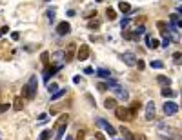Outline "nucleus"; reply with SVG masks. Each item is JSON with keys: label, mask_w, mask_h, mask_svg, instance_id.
<instances>
[{"label": "nucleus", "mask_w": 182, "mask_h": 140, "mask_svg": "<svg viewBox=\"0 0 182 140\" xmlns=\"http://www.w3.org/2000/svg\"><path fill=\"white\" fill-rule=\"evenodd\" d=\"M37 87H38V80H37V76L33 75L29 78V82L22 87V97L27 98V100H33L35 95H37Z\"/></svg>", "instance_id": "nucleus-1"}, {"label": "nucleus", "mask_w": 182, "mask_h": 140, "mask_svg": "<svg viewBox=\"0 0 182 140\" xmlns=\"http://www.w3.org/2000/svg\"><path fill=\"white\" fill-rule=\"evenodd\" d=\"M67 122H69V115H67V113L60 115V117H58V120L55 122L53 131H57V135H55V138H57V140L62 138V135H64V131H66V126H67Z\"/></svg>", "instance_id": "nucleus-2"}, {"label": "nucleus", "mask_w": 182, "mask_h": 140, "mask_svg": "<svg viewBox=\"0 0 182 140\" xmlns=\"http://www.w3.org/2000/svg\"><path fill=\"white\" fill-rule=\"evenodd\" d=\"M89 46H86V44H82L78 49H76V55H75V58L76 60H80V62H84V60H87L89 58Z\"/></svg>", "instance_id": "nucleus-3"}, {"label": "nucleus", "mask_w": 182, "mask_h": 140, "mask_svg": "<svg viewBox=\"0 0 182 140\" xmlns=\"http://www.w3.org/2000/svg\"><path fill=\"white\" fill-rule=\"evenodd\" d=\"M96 126H98V128H102V129L106 131L107 135H111V137H115V133H117L115 128H113L107 120H104V118H96Z\"/></svg>", "instance_id": "nucleus-4"}, {"label": "nucleus", "mask_w": 182, "mask_h": 140, "mask_svg": "<svg viewBox=\"0 0 182 140\" xmlns=\"http://www.w3.org/2000/svg\"><path fill=\"white\" fill-rule=\"evenodd\" d=\"M122 62L126 65H129V67H135L137 65V56H135V53H131V51H126V53H122Z\"/></svg>", "instance_id": "nucleus-5"}, {"label": "nucleus", "mask_w": 182, "mask_h": 140, "mask_svg": "<svg viewBox=\"0 0 182 140\" xmlns=\"http://www.w3.org/2000/svg\"><path fill=\"white\" fill-rule=\"evenodd\" d=\"M75 55H76V44L71 42L69 46H67L66 53H64V62H66V64H67V62H71V60L75 58Z\"/></svg>", "instance_id": "nucleus-6"}, {"label": "nucleus", "mask_w": 182, "mask_h": 140, "mask_svg": "<svg viewBox=\"0 0 182 140\" xmlns=\"http://www.w3.org/2000/svg\"><path fill=\"white\" fill-rule=\"evenodd\" d=\"M115 111V117H117L118 120H129V113H128V108H124V106H117V108L113 109Z\"/></svg>", "instance_id": "nucleus-7"}, {"label": "nucleus", "mask_w": 182, "mask_h": 140, "mask_svg": "<svg viewBox=\"0 0 182 140\" xmlns=\"http://www.w3.org/2000/svg\"><path fill=\"white\" fill-rule=\"evenodd\" d=\"M60 69H62V64H55L53 67H46V71H44V80L47 82V80L53 75H57V71H60Z\"/></svg>", "instance_id": "nucleus-8"}, {"label": "nucleus", "mask_w": 182, "mask_h": 140, "mask_svg": "<svg viewBox=\"0 0 182 140\" xmlns=\"http://www.w3.org/2000/svg\"><path fill=\"white\" fill-rule=\"evenodd\" d=\"M113 91H115V95H117L120 100H128L129 98V93H128V89H124L122 86H118V84H115V86L111 87Z\"/></svg>", "instance_id": "nucleus-9"}, {"label": "nucleus", "mask_w": 182, "mask_h": 140, "mask_svg": "<svg viewBox=\"0 0 182 140\" xmlns=\"http://www.w3.org/2000/svg\"><path fill=\"white\" fill-rule=\"evenodd\" d=\"M69 33H71V26H69V22H60V24L57 26V35L66 36V35H69Z\"/></svg>", "instance_id": "nucleus-10"}, {"label": "nucleus", "mask_w": 182, "mask_h": 140, "mask_svg": "<svg viewBox=\"0 0 182 140\" xmlns=\"http://www.w3.org/2000/svg\"><path fill=\"white\" fill-rule=\"evenodd\" d=\"M177 111H179V106H177L175 102H166V104H164V113H166L168 117L177 115Z\"/></svg>", "instance_id": "nucleus-11"}, {"label": "nucleus", "mask_w": 182, "mask_h": 140, "mask_svg": "<svg viewBox=\"0 0 182 140\" xmlns=\"http://www.w3.org/2000/svg\"><path fill=\"white\" fill-rule=\"evenodd\" d=\"M155 118V102H148L146 104V120L151 122Z\"/></svg>", "instance_id": "nucleus-12"}, {"label": "nucleus", "mask_w": 182, "mask_h": 140, "mask_svg": "<svg viewBox=\"0 0 182 140\" xmlns=\"http://www.w3.org/2000/svg\"><path fill=\"white\" fill-rule=\"evenodd\" d=\"M140 108H142V104H140V102H133V104H131V108L128 109V113H129V120H133L135 117H137V113L140 111Z\"/></svg>", "instance_id": "nucleus-13"}, {"label": "nucleus", "mask_w": 182, "mask_h": 140, "mask_svg": "<svg viewBox=\"0 0 182 140\" xmlns=\"http://www.w3.org/2000/svg\"><path fill=\"white\" fill-rule=\"evenodd\" d=\"M146 44H148V47H150V49H157V47L160 46L159 40H157V38H151L150 35H146Z\"/></svg>", "instance_id": "nucleus-14"}, {"label": "nucleus", "mask_w": 182, "mask_h": 140, "mask_svg": "<svg viewBox=\"0 0 182 140\" xmlns=\"http://www.w3.org/2000/svg\"><path fill=\"white\" fill-rule=\"evenodd\" d=\"M120 133H122V138L124 140H133V135H131V131L128 129V128H124V126H120Z\"/></svg>", "instance_id": "nucleus-15"}, {"label": "nucleus", "mask_w": 182, "mask_h": 140, "mask_svg": "<svg viewBox=\"0 0 182 140\" xmlns=\"http://www.w3.org/2000/svg\"><path fill=\"white\" fill-rule=\"evenodd\" d=\"M157 27H159V31H160L164 36H168V24H166L164 20H159V22H157Z\"/></svg>", "instance_id": "nucleus-16"}, {"label": "nucleus", "mask_w": 182, "mask_h": 140, "mask_svg": "<svg viewBox=\"0 0 182 140\" xmlns=\"http://www.w3.org/2000/svg\"><path fill=\"white\" fill-rule=\"evenodd\" d=\"M104 108L106 109H115L117 108V100H115V98H106V100H104Z\"/></svg>", "instance_id": "nucleus-17"}, {"label": "nucleus", "mask_w": 182, "mask_h": 140, "mask_svg": "<svg viewBox=\"0 0 182 140\" xmlns=\"http://www.w3.org/2000/svg\"><path fill=\"white\" fill-rule=\"evenodd\" d=\"M157 82H159V84H160V86H170V84H171V80H170V78H168V76H164V75H159L157 76Z\"/></svg>", "instance_id": "nucleus-18"}, {"label": "nucleus", "mask_w": 182, "mask_h": 140, "mask_svg": "<svg viewBox=\"0 0 182 140\" xmlns=\"http://www.w3.org/2000/svg\"><path fill=\"white\" fill-rule=\"evenodd\" d=\"M95 73H96V75H98V76H100V78H109V76H111V73H109L107 69H104V67H100V69H96Z\"/></svg>", "instance_id": "nucleus-19"}, {"label": "nucleus", "mask_w": 182, "mask_h": 140, "mask_svg": "<svg viewBox=\"0 0 182 140\" xmlns=\"http://www.w3.org/2000/svg\"><path fill=\"white\" fill-rule=\"evenodd\" d=\"M64 95H66V89H57V91H55L53 95H51V100H53V102H55V100H58V98H62V97H64Z\"/></svg>", "instance_id": "nucleus-20"}, {"label": "nucleus", "mask_w": 182, "mask_h": 140, "mask_svg": "<svg viewBox=\"0 0 182 140\" xmlns=\"http://www.w3.org/2000/svg\"><path fill=\"white\" fill-rule=\"evenodd\" d=\"M22 108H24V102H22L20 97H17L15 98V104H13V109H15V111H20Z\"/></svg>", "instance_id": "nucleus-21"}, {"label": "nucleus", "mask_w": 182, "mask_h": 140, "mask_svg": "<svg viewBox=\"0 0 182 140\" xmlns=\"http://www.w3.org/2000/svg\"><path fill=\"white\" fill-rule=\"evenodd\" d=\"M118 9L122 11V13H129V11H131V6H129L128 2H120V4H118Z\"/></svg>", "instance_id": "nucleus-22"}, {"label": "nucleus", "mask_w": 182, "mask_h": 140, "mask_svg": "<svg viewBox=\"0 0 182 140\" xmlns=\"http://www.w3.org/2000/svg\"><path fill=\"white\" fill-rule=\"evenodd\" d=\"M49 137H51V129H44L38 135V140H49Z\"/></svg>", "instance_id": "nucleus-23"}, {"label": "nucleus", "mask_w": 182, "mask_h": 140, "mask_svg": "<svg viewBox=\"0 0 182 140\" xmlns=\"http://www.w3.org/2000/svg\"><path fill=\"white\" fill-rule=\"evenodd\" d=\"M106 17L109 18V20H115V18H117V13H115V9L107 7V9H106Z\"/></svg>", "instance_id": "nucleus-24"}, {"label": "nucleus", "mask_w": 182, "mask_h": 140, "mask_svg": "<svg viewBox=\"0 0 182 140\" xmlns=\"http://www.w3.org/2000/svg\"><path fill=\"white\" fill-rule=\"evenodd\" d=\"M87 27H89V29H98V27H100V20H89V24H87Z\"/></svg>", "instance_id": "nucleus-25"}, {"label": "nucleus", "mask_w": 182, "mask_h": 140, "mask_svg": "<svg viewBox=\"0 0 182 140\" xmlns=\"http://www.w3.org/2000/svg\"><path fill=\"white\" fill-rule=\"evenodd\" d=\"M173 95H175V93H173V91H171V89H170L168 86H166V87H162V97L170 98V97H173Z\"/></svg>", "instance_id": "nucleus-26"}, {"label": "nucleus", "mask_w": 182, "mask_h": 140, "mask_svg": "<svg viewBox=\"0 0 182 140\" xmlns=\"http://www.w3.org/2000/svg\"><path fill=\"white\" fill-rule=\"evenodd\" d=\"M53 60H55V62H60V60H64V53H62V51H57V53L53 55Z\"/></svg>", "instance_id": "nucleus-27"}, {"label": "nucleus", "mask_w": 182, "mask_h": 140, "mask_svg": "<svg viewBox=\"0 0 182 140\" xmlns=\"http://www.w3.org/2000/svg\"><path fill=\"white\" fill-rule=\"evenodd\" d=\"M151 67H153V69H162V67H164V62L155 60V62H151Z\"/></svg>", "instance_id": "nucleus-28"}, {"label": "nucleus", "mask_w": 182, "mask_h": 140, "mask_svg": "<svg viewBox=\"0 0 182 140\" xmlns=\"http://www.w3.org/2000/svg\"><path fill=\"white\" fill-rule=\"evenodd\" d=\"M40 60H42L44 65H47V62H49V53H46V51H44V53L40 55Z\"/></svg>", "instance_id": "nucleus-29"}, {"label": "nucleus", "mask_w": 182, "mask_h": 140, "mask_svg": "<svg viewBox=\"0 0 182 140\" xmlns=\"http://www.w3.org/2000/svg\"><path fill=\"white\" fill-rule=\"evenodd\" d=\"M76 140H86V131L80 129L78 133H76Z\"/></svg>", "instance_id": "nucleus-30"}, {"label": "nucleus", "mask_w": 182, "mask_h": 140, "mask_svg": "<svg viewBox=\"0 0 182 140\" xmlns=\"http://www.w3.org/2000/svg\"><path fill=\"white\" fill-rule=\"evenodd\" d=\"M55 17H57V15H55V9H49V11H47V20H49V22H53Z\"/></svg>", "instance_id": "nucleus-31"}, {"label": "nucleus", "mask_w": 182, "mask_h": 140, "mask_svg": "<svg viewBox=\"0 0 182 140\" xmlns=\"http://www.w3.org/2000/svg\"><path fill=\"white\" fill-rule=\"evenodd\" d=\"M47 89H49V93H51V95H53L55 91H57V89H58V86H57V84H55V82H53V84H49V86H47Z\"/></svg>", "instance_id": "nucleus-32"}, {"label": "nucleus", "mask_w": 182, "mask_h": 140, "mask_svg": "<svg viewBox=\"0 0 182 140\" xmlns=\"http://www.w3.org/2000/svg\"><path fill=\"white\" fill-rule=\"evenodd\" d=\"M173 60H175V64H180L182 55H180V53H175V55H173Z\"/></svg>", "instance_id": "nucleus-33"}, {"label": "nucleus", "mask_w": 182, "mask_h": 140, "mask_svg": "<svg viewBox=\"0 0 182 140\" xmlns=\"http://www.w3.org/2000/svg\"><path fill=\"white\" fill-rule=\"evenodd\" d=\"M96 87H98V91H106L107 89V82H100Z\"/></svg>", "instance_id": "nucleus-34"}, {"label": "nucleus", "mask_w": 182, "mask_h": 140, "mask_svg": "<svg viewBox=\"0 0 182 140\" xmlns=\"http://www.w3.org/2000/svg\"><path fill=\"white\" fill-rule=\"evenodd\" d=\"M95 140H106V137H104L100 131H95Z\"/></svg>", "instance_id": "nucleus-35"}, {"label": "nucleus", "mask_w": 182, "mask_h": 140, "mask_svg": "<svg viewBox=\"0 0 182 140\" xmlns=\"http://www.w3.org/2000/svg\"><path fill=\"white\" fill-rule=\"evenodd\" d=\"M120 26H122V29H126V27L129 26V18H124V20L120 22Z\"/></svg>", "instance_id": "nucleus-36"}, {"label": "nucleus", "mask_w": 182, "mask_h": 140, "mask_svg": "<svg viewBox=\"0 0 182 140\" xmlns=\"http://www.w3.org/2000/svg\"><path fill=\"white\" fill-rule=\"evenodd\" d=\"M95 15H96V11H87V13L84 15V17H86V18H93Z\"/></svg>", "instance_id": "nucleus-37"}, {"label": "nucleus", "mask_w": 182, "mask_h": 140, "mask_svg": "<svg viewBox=\"0 0 182 140\" xmlns=\"http://www.w3.org/2000/svg\"><path fill=\"white\" fill-rule=\"evenodd\" d=\"M9 31V27H7V26H4V27H0V36H2V35H6V33Z\"/></svg>", "instance_id": "nucleus-38"}, {"label": "nucleus", "mask_w": 182, "mask_h": 140, "mask_svg": "<svg viewBox=\"0 0 182 140\" xmlns=\"http://www.w3.org/2000/svg\"><path fill=\"white\" fill-rule=\"evenodd\" d=\"M7 108H9V104H0V113L2 111H7Z\"/></svg>", "instance_id": "nucleus-39"}, {"label": "nucleus", "mask_w": 182, "mask_h": 140, "mask_svg": "<svg viewBox=\"0 0 182 140\" xmlns=\"http://www.w3.org/2000/svg\"><path fill=\"white\" fill-rule=\"evenodd\" d=\"M84 73H86V75H93V67H86Z\"/></svg>", "instance_id": "nucleus-40"}, {"label": "nucleus", "mask_w": 182, "mask_h": 140, "mask_svg": "<svg viewBox=\"0 0 182 140\" xmlns=\"http://www.w3.org/2000/svg\"><path fill=\"white\" fill-rule=\"evenodd\" d=\"M18 36H20L18 33H11V38H13V40H18Z\"/></svg>", "instance_id": "nucleus-41"}, {"label": "nucleus", "mask_w": 182, "mask_h": 140, "mask_svg": "<svg viewBox=\"0 0 182 140\" xmlns=\"http://www.w3.org/2000/svg\"><path fill=\"white\" fill-rule=\"evenodd\" d=\"M137 65H139V69H144V62L142 60H137Z\"/></svg>", "instance_id": "nucleus-42"}, {"label": "nucleus", "mask_w": 182, "mask_h": 140, "mask_svg": "<svg viewBox=\"0 0 182 140\" xmlns=\"http://www.w3.org/2000/svg\"><path fill=\"white\" fill-rule=\"evenodd\" d=\"M75 15H76V13H75L73 9H69V11H67V17H75Z\"/></svg>", "instance_id": "nucleus-43"}, {"label": "nucleus", "mask_w": 182, "mask_h": 140, "mask_svg": "<svg viewBox=\"0 0 182 140\" xmlns=\"http://www.w3.org/2000/svg\"><path fill=\"white\" fill-rule=\"evenodd\" d=\"M46 118H47V115H40V117H38V120H40V122H44Z\"/></svg>", "instance_id": "nucleus-44"}, {"label": "nucleus", "mask_w": 182, "mask_h": 140, "mask_svg": "<svg viewBox=\"0 0 182 140\" xmlns=\"http://www.w3.org/2000/svg\"><path fill=\"white\" fill-rule=\"evenodd\" d=\"M66 140H73V138H71V137H66Z\"/></svg>", "instance_id": "nucleus-45"}]
</instances>
